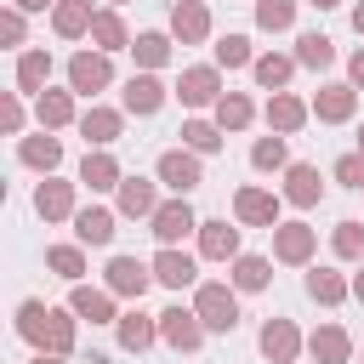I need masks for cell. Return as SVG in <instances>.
I'll return each mask as SVG.
<instances>
[{
    "label": "cell",
    "instance_id": "cell-1",
    "mask_svg": "<svg viewBox=\"0 0 364 364\" xmlns=\"http://www.w3.org/2000/svg\"><path fill=\"white\" fill-rule=\"evenodd\" d=\"M17 330H23L28 341H40V347H51V353H63V347L74 341V324H68L63 313H51V307H40V301H23V307H17Z\"/></svg>",
    "mask_w": 364,
    "mask_h": 364
},
{
    "label": "cell",
    "instance_id": "cell-2",
    "mask_svg": "<svg viewBox=\"0 0 364 364\" xmlns=\"http://www.w3.org/2000/svg\"><path fill=\"white\" fill-rule=\"evenodd\" d=\"M199 324H205V330H233V324H239V307H233L228 284H205V290H199Z\"/></svg>",
    "mask_w": 364,
    "mask_h": 364
},
{
    "label": "cell",
    "instance_id": "cell-3",
    "mask_svg": "<svg viewBox=\"0 0 364 364\" xmlns=\"http://www.w3.org/2000/svg\"><path fill=\"white\" fill-rule=\"evenodd\" d=\"M159 318H165L159 330H165V341H171V347H182V353H193V347H199V336H205L199 313H182V307H171V313H159Z\"/></svg>",
    "mask_w": 364,
    "mask_h": 364
},
{
    "label": "cell",
    "instance_id": "cell-4",
    "mask_svg": "<svg viewBox=\"0 0 364 364\" xmlns=\"http://www.w3.org/2000/svg\"><path fill=\"white\" fill-rule=\"evenodd\" d=\"M68 80H74V91H102V85H108V63L91 57V51H80V57L68 63Z\"/></svg>",
    "mask_w": 364,
    "mask_h": 364
},
{
    "label": "cell",
    "instance_id": "cell-5",
    "mask_svg": "<svg viewBox=\"0 0 364 364\" xmlns=\"http://www.w3.org/2000/svg\"><path fill=\"white\" fill-rule=\"evenodd\" d=\"M159 182L176 188V193H188V188L199 182V159H188V154H165V159H159Z\"/></svg>",
    "mask_w": 364,
    "mask_h": 364
},
{
    "label": "cell",
    "instance_id": "cell-6",
    "mask_svg": "<svg viewBox=\"0 0 364 364\" xmlns=\"http://www.w3.org/2000/svg\"><path fill=\"white\" fill-rule=\"evenodd\" d=\"M154 279L171 284V290H182V284H193V262H188L182 250H159V256H154Z\"/></svg>",
    "mask_w": 364,
    "mask_h": 364
},
{
    "label": "cell",
    "instance_id": "cell-7",
    "mask_svg": "<svg viewBox=\"0 0 364 364\" xmlns=\"http://www.w3.org/2000/svg\"><path fill=\"white\" fill-rule=\"evenodd\" d=\"M108 284H114L119 296H142V290H148V267H142V262H131V256H114Z\"/></svg>",
    "mask_w": 364,
    "mask_h": 364
},
{
    "label": "cell",
    "instance_id": "cell-8",
    "mask_svg": "<svg viewBox=\"0 0 364 364\" xmlns=\"http://www.w3.org/2000/svg\"><path fill=\"white\" fill-rule=\"evenodd\" d=\"M188 228H193V210H188L182 199H176V205H159V210H154V233H159L165 245H171V239H182Z\"/></svg>",
    "mask_w": 364,
    "mask_h": 364
},
{
    "label": "cell",
    "instance_id": "cell-9",
    "mask_svg": "<svg viewBox=\"0 0 364 364\" xmlns=\"http://www.w3.org/2000/svg\"><path fill=\"white\" fill-rule=\"evenodd\" d=\"M159 102H165L159 80H148V74H142V80H131V85H125V108H131V114H154Z\"/></svg>",
    "mask_w": 364,
    "mask_h": 364
},
{
    "label": "cell",
    "instance_id": "cell-10",
    "mask_svg": "<svg viewBox=\"0 0 364 364\" xmlns=\"http://www.w3.org/2000/svg\"><path fill=\"white\" fill-rule=\"evenodd\" d=\"M205 23H210V17H205V6H199V0H182V6L171 11V28H176L182 40H199V34H205Z\"/></svg>",
    "mask_w": 364,
    "mask_h": 364
},
{
    "label": "cell",
    "instance_id": "cell-11",
    "mask_svg": "<svg viewBox=\"0 0 364 364\" xmlns=\"http://www.w3.org/2000/svg\"><path fill=\"white\" fill-rule=\"evenodd\" d=\"M262 353H267V358H279V364H284V358H290V353H296V330H290V324H284V318H273V324H267V330H262Z\"/></svg>",
    "mask_w": 364,
    "mask_h": 364
},
{
    "label": "cell",
    "instance_id": "cell-12",
    "mask_svg": "<svg viewBox=\"0 0 364 364\" xmlns=\"http://www.w3.org/2000/svg\"><path fill=\"white\" fill-rule=\"evenodd\" d=\"M210 97H216V74H210V68H188V74H182V102L199 108V102H210Z\"/></svg>",
    "mask_w": 364,
    "mask_h": 364
},
{
    "label": "cell",
    "instance_id": "cell-13",
    "mask_svg": "<svg viewBox=\"0 0 364 364\" xmlns=\"http://www.w3.org/2000/svg\"><path fill=\"white\" fill-rule=\"evenodd\" d=\"M239 216H245V222H273V216H279V205H273V193L245 188V193H239Z\"/></svg>",
    "mask_w": 364,
    "mask_h": 364
},
{
    "label": "cell",
    "instance_id": "cell-14",
    "mask_svg": "<svg viewBox=\"0 0 364 364\" xmlns=\"http://www.w3.org/2000/svg\"><path fill=\"white\" fill-rule=\"evenodd\" d=\"M74 228H80L85 245H108V239H114V216H108V210H80Z\"/></svg>",
    "mask_w": 364,
    "mask_h": 364
},
{
    "label": "cell",
    "instance_id": "cell-15",
    "mask_svg": "<svg viewBox=\"0 0 364 364\" xmlns=\"http://www.w3.org/2000/svg\"><path fill=\"white\" fill-rule=\"evenodd\" d=\"M97 17H91V0H63L57 6V34H80V28H91Z\"/></svg>",
    "mask_w": 364,
    "mask_h": 364
},
{
    "label": "cell",
    "instance_id": "cell-16",
    "mask_svg": "<svg viewBox=\"0 0 364 364\" xmlns=\"http://www.w3.org/2000/svg\"><path fill=\"white\" fill-rule=\"evenodd\" d=\"M80 182H91V188H114V182H119V171H114V159H108V154H85Z\"/></svg>",
    "mask_w": 364,
    "mask_h": 364
},
{
    "label": "cell",
    "instance_id": "cell-17",
    "mask_svg": "<svg viewBox=\"0 0 364 364\" xmlns=\"http://www.w3.org/2000/svg\"><path fill=\"white\" fill-rule=\"evenodd\" d=\"M296 205H313L318 199V171L313 165H290V188H284Z\"/></svg>",
    "mask_w": 364,
    "mask_h": 364
},
{
    "label": "cell",
    "instance_id": "cell-18",
    "mask_svg": "<svg viewBox=\"0 0 364 364\" xmlns=\"http://www.w3.org/2000/svg\"><path fill=\"white\" fill-rule=\"evenodd\" d=\"M199 245H205V256H233V250H239V233H233L228 222H205V239H199Z\"/></svg>",
    "mask_w": 364,
    "mask_h": 364
},
{
    "label": "cell",
    "instance_id": "cell-19",
    "mask_svg": "<svg viewBox=\"0 0 364 364\" xmlns=\"http://www.w3.org/2000/svg\"><path fill=\"white\" fill-rule=\"evenodd\" d=\"M313 358H318V364H341V358H347V336H341L336 324L318 330V336H313Z\"/></svg>",
    "mask_w": 364,
    "mask_h": 364
},
{
    "label": "cell",
    "instance_id": "cell-20",
    "mask_svg": "<svg viewBox=\"0 0 364 364\" xmlns=\"http://www.w3.org/2000/svg\"><path fill=\"white\" fill-rule=\"evenodd\" d=\"M80 125H85L91 142H114V136H119V114H108V108H91Z\"/></svg>",
    "mask_w": 364,
    "mask_h": 364
},
{
    "label": "cell",
    "instance_id": "cell-21",
    "mask_svg": "<svg viewBox=\"0 0 364 364\" xmlns=\"http://www.w3.org/2000/svg\"><path fill=\"white\" fill-rule=\"evenodd\" d=\"M307 250H313V233L307 228H279V256L284 262H307Z\"/></svg>",
    "mask_w": 364,
    "mask_h": 364
},
{
    "label": "cell",
    "instance_id": "cell-22",
    "mask_svg": "<svg viewBox=\"0 0 364 364\" xmlns=\"http://www.w3.org/2000/svg\"><path fill=\"white\" fill-rule=\"evenodd\" d=\"M347 114H353V91L347 85H330L318 97V119H347Z\"/></svg>",
    "mask_w": 364,
    "mask_h": 364
},
{
    "label": "cell",
    "instance_id": "cell-23",
    "mask_svg": "<svg viewBox=\"0 0 364 364\" xmlns=\"http://www.w3.org/2000/svg\"><path fill=\"white\" fill-rule=\"evenodd\" d=\"M267 119H273L279 131H296V125L307 119V108H301L296 97H273V108H267Z\"/></svg>",
    "mask_w": 364,
    "mask_h": 364
},
{
    "label": "cell",
    "instance_id": "cell-24",
    "mask_svg": "<svg viewBox=\"0 0 364 364\" xmlns=\"http://www.w3.org/2000/svg\"><path fill=\"white\" fill-rule=\"evenodd\" d=\"M119 205H125L131 216H148V210H154V188H148V182H119Z\"/></svg>",
    "mask_w": 364,
    "mask_h": 364
},
{
    "label": "cell",
    "instance_id": "cell-25",
    "mask_svg": "<svg viewBox=\"0 0 364 364\" xmlns=\"http://www.w3.org/2000/svg\"><path fill=\"white\" fill-rule=\"evenodd\" d=\"M296 46H301V51H296V57H301V63H313V68H324V63H330V57H336V51H330V40H324V34H301V40H296Z\"/></svg>",
    "mask_w": 364,
    "mask_h": 364
},
{
    "label": "cell",
    "instance_id": "cell-26",
    "mask_svg": "<svg viewBox=\"0 0 364 364\" xmlns=\"http://www.w3.org/2000/svg\"><path fill=\"white\" fill-rule=\"evenodd\" d=\"M233 279H239L245 290H262V284H267V262H262V256H239V267H233Z\"/></svg>",
    "mask_w": 364,
    "mask_h": 364
},
{
    "label": "cell",
    "instance_id": "cell-27",
    "mask_svg": "<svg viewBox=\"0 0 364 364\" xmlns=\"http://www.w3.org/2000/svg\"><path fill=\"white\" fill-rule=\"evenodd\" d=\"M216 63H228V68H239V63H250V40H245V34H228V40L216 46Z\"/></svg>",
    "mask_w": 364,
    "mask_h": 364
},
{
    "label": "cell",
    "instance_id": "cell-28",
    "mask_svg": "<svg viewBox=\"0 0 364 364\" xmlns=\"http://www.w3.org/2000/svg\"><path fill=\"white\" fill-rule=\"evenodd\" d=\"M46 68H51V63H46V57H40V51H28V57H23V63H17V85H23V91H34V85H40V80H46Z\"/></svg>",
    "mask_w": 364,
    "mask_h": 364
},
{
    "label": "cell",
    "instance_id": "cell-29",
    "mask_svg": "<svg viewBox=\"0 0 364 364\" xmlns=\"http://www.w3.org/2000/svg\"><path fill=\"white\" fill-rule=\"evenodd\" d=\"M34 205H40V216H63V210H68V188H63V182H46Z\"/></svg>",
    "mask_w": 364,
    "mask_h": 364
},
{
    "label": "cell",
    "instance_id": "cell-30",
    "mask_svg": "<svg viewBox=\"0 0 364 364\" xmlns=\"http://www.w3.org/2000/svg\"><path fill=\"white\" fill-rule=\"evenodd\" d=\"M119 341H125V347H131V353H136V347H148V341H154V324H148V318H136V313H131V318H125V324H119Z\"/></svg>",
    "mask_w": 364,
    "mask_h": 364
},
{
    "label": "cell",
    "instance_id": "cell-31",
    "mask_svg": "<svg viewBox=\"0 0 364 364\" xmlns=\"http://www.w3.org/2000/svg\"><path fill=\"white\" fill-rule=\"evenodd\" d=\"M256 80H262V85H284V80H290V57H262V63H256Z\"/></svg>",
    "mask_w": 364,
    "mask_h": 364
},
{
    "label": "cell",
    "instance_id": "cell-32",
    "mask_svg": "<svg viewBox=\"0 0 364 364\" xmlns=\"http://www.w3.org/2000/svg\"><path fill=\"white\" fill-rule=\"evenodd\" d=\"M216 119H222V125H233V131H239V125H245V119H250V102H245V97H222V102H216Z\"/></svg>",
    "mask_w": 364,
    "mask_h": 364
},
{
    "label": "cell",
    "instance_id": "cell-33",
    "mask_svg": "<svg viewBox=\"0 0 364 364\" xmlns=\"http://www.w3.org/2000/svg\"><path fill=\"white\" fill-rule=\"evenodd\" d=\"M336 250H341V256H364V228H358V222H341V228H336Z\"/></svg>",
    "mask_w": 364,
    "mask_h": 364
},
{
    "label": "cell",
    "instance_id": "cell-34",
    "mask_svg": "<svg viewBox=\"0 0 364 364\" xmlns=\"http://www.w3.org/2000/svg\"><path fill=\"white\" fill-rule=\"evenodd\" d=\"M307 290H313L318 301H341V290H347V284H341L336 273H307Z\"/></svg>",
    "mask_w": 364,
    "mask_h": 364
},
{
    "label": "cell",
    "instance_id": "cell-35",
    "mask_svg": "<svg viewBox=\"0 0 364 364\" xmlns=\"http://www.w3.org/2000/svg\"><path fill=\"white\" fill-rule=\"evenodd\" d=\"M74 313H85L91 324L108 318V296H97V290H74Z\"/></svg>",
    "mask_w": 364,
    "mask_h": 364
},
{
    "label": "cell",
    "instance_id": "cell-36",
    "mask_svg": "<svg viewBox=\"0 0 364 364\" xmlns=\"http://www.w3.org/2000/svg\"><path fill=\"white\" fill-rule=\"evenodd\" d=\"M256 23H262V28H284V23H290V0H262V6H256Z\"/></svg>",
    "mask_w": 364,
    "mask_h": 364
},
{
    "label": "cell",
    "instance_id": "cell-37",
    "mask_svg": "<svg viewBox=\"0 0 364 364\" xmlns=\"http://www.w3.org/2000/svg\"><path fill=\"white\" fill-rule=\"evenodd\" d=\"M91 34H97V40L108 46V51H114V46H125V28H119V17H108V11H102V17L91 23Z\"/></svg>",
    "mask_w": 364,
    "mask_h": 364
},
{
    "label": "cell",
    "instance_id": "cell-38",
    "mask_svg": "<svg viewBox=\"0 0 364 364\" xmlns=\"http://www.w3.org/2000/svg\"><path fill=\"white\" fill-rule=\"evenodd\" d=\"M23 159H28V165H46V171H51V165H57V142H51V136H46V142L34 136V142H23Z\"/></svg>",
    "mask_w": 364,
    "mask_h": 364
},
{
    "label": "cell",
    "instance_id": "cell-39",
    "mask_svg": "<svg viewBox=\"0 0 364 364\" xmlns=\"http://www.w3.org/2000/svg\"><path fill=\"white\" fill-rule=\"evenodd\" d=\"M250 159H256V165H262V171H273V165H284V142H279V136H262V142H256V154H250Z\"/></svg>",
    "mask_w": 364,
    "mask_h": 364
},
{
    "label": "cell",
    "instance_id": "cell-40",
    "mask_svg": "<svg viewBox=\"0 0 364 364\" xmlns=\"http://www.w3.org/2000/svg\"><path fill=\"white\" fill-rule=\"evenodd\" d=\"M40 119H46V125H63V119H68V97H63V91L40 97Z\"/></svg>",
    "mask_w": 364,
    "mask_h": 364
},
{
    "label": "cell",
    "instance_id": "cell-41",
    "mask_svg": "<svg viewBox=\"0 0 364 364\" xmlns=\"http://www.w3.org/2000/svg\"><path fill=\"white\" fill-rule=\"evenodd\" d=\"M51 267H57L63 279H80V267H85V262H80V250H68V245H57V250H51Z\"/></svg>",
    "mask_w": 364,
    "mask_h": 364
},
{
    "label": "cell",
    "instance_id": "cell-42",
    "mask_svg": "<svg viewBox=\"0 0 364 364\" xmlns=\"http://www.w3.org/2000/svg\"><path fill=\"white\" fill-rule=\"evenodd\" d=\"M336 176H341L347 188H364V154H347V159L336 165Z\"/></svg>",
    "mask_w": 364,
    "mask_h": 364
},
{
    "label": "cell",
    "instance_id": "cell-43",
    "mask_svg": "<svg viewBox=\"0 0 364 364\" xmlns=\"http://www.w3.org/2000/svg\"><path fill=\"white\" fill-rule=\"evenodd\" d=\"M182 136H188V142H193V148H205V154H210V148H216V142H222V136H216V125H199V119H193V125H188V131H182Z\"/></svg>",
    "mask_w": 364,
    "mask_h": 364
},
{
    "label": "cell",
    "instance_id": "cell-44",
    "mask_svg": "<svg viewBox=\"0 0 364 364\" xmlns=\"http://www.w3.org/2000/svg\"><path fill=\"white\" fill-rule=\"evenodd\" d=\"M136 57H142V63H165V40H159V34H142V40H136Z\"/></svg>",
    "mask_w": 364,
    "mask_h": 364
},
{
    "label": "cell",
    "instance_id": "cell-45",
    "mask_svg": "<svg viewBox=\"0 0 364 364\" xmlns=\"http://www.w3.org/2000/svg\"><path fill=\"white\" fill-rule=\"evenodd\" d=\"M353 80H358V85H364V51H358V57H353Z\"/></svg>",
    "mask_w": 364,
    "mask_h": 364
},
{
    "label": "cell",
    "instance_id": "cell-46",
    "mask_svg": "<svg viewBox=\"0 0 364 364\" xmlns=\"http://www.w3.org/2000/svg\"><path fill=\"white\" fill-rule=\"evenodd\" d=\"M17 6H23V11H40V6H46V0H17Z\"/></svg>",
    "mask_w": 364,
    "mask_h": 364
},
{
    "label": "cell",
    "instance_id": "cell-47",
    "mask_svg": "<svg viewBox=\"0 0 364 364\" xmlns=\"http://www.w3.org/2000/svg\"><path fill=\"white\" fill-rule=\"evenodd\" d=\"M353 23H358V34H364V6H358V11H353Z\"/></svg>",
    "mask_w": 364,
    "mask_h": 364
},
{
    "label": "cell",
    "instance_id": "cell-48",
    "mask_svg": "<svg viewBox=\"0 0 364 364\" xmlns=\"http://www.w3.org/2000/svg\"><path fill=\"white\" fill-rule=\"evenodd\" d=\"M353 290H358V296H364V273H358V284H353Z\"/></svg>",
    "mask_w": 364,
    "mask_h": 364
},
{
    "label": "cell",
    "instance_id": "cell-49",
    "mask_svg": "<svg viewBox=\"0 0 364 364\" xmlns=\"http://www.w3.org/2000/svg\"><path fill=\"white\" fill-rule=\"evenodd\" d=\"M34 364H57V358H34Z\"/></svg>",
    "mask_w": 364,
    "mask_h": 364
},
{
    "label": "cell",
    "instance_id": "cell-50",
    "mask_svg": "<svg viewBox=\"0 0 364 364\" xmlns=\"http://www.w3.org/2000/svg\"><path fill=\"white\" fill-rule=\"evenodd\" d=\"M313 6H336V0H313Z\"/></svg>",
    "mask_w": 364,
    "mask_h": 364
},
{
    "label": "cell",
    "instance_id": "cell-51",
    "mask_svg": "<svg viewBox=\"0 0 364 364\" xmlns=\"http://www.w3.org/2000/svg\"><path fill=\"white\" fill-rule=\"evenodd\" d=\"M358 148H364V136H358Z\"/></svg>",
    "mask_w": 364,
    "mask_h": 364
}]
</instances>
